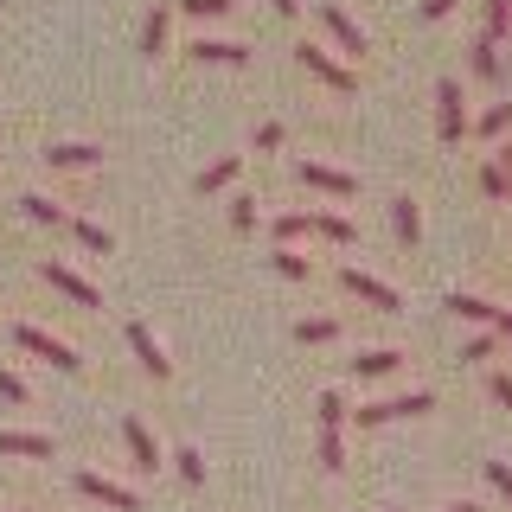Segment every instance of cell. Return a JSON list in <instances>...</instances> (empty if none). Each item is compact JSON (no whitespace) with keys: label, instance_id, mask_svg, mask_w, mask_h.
Returning <instances> with one entry per match:
<instances>
[{"label":"cell","instance_id":"obj_1","mask_svg":"<svg viewBox=\"0 0 512 512\" xmlns=\"http://www.w3.org/2000/svg\"><path fill=\"white\" fill-rule=\"evenodd\" d=\"M429 410H436V397H429V391H404V397H378V404L352 410V423H359V429H378V423H397V416H429Z\"/></svg>","mask_w":512,"mask_h":512},{"label":"cell","instance_id":"obj_24","mask_svg":"<svg viewBox=\"0 0 512 512\" xmlns=\"http://www.w3.org/2000/svg\"><path fill=\"white\" fill-rule=\"evenodd\" d=\"M71 237H77L84 250H96V256H109V250H116V237H109L103 224H90V218H71Z\"/></svg>","mask_w":512,"mask_h":512},{"label":"cell","instance_id":"obj_17","mask_svg":"<svg viewBox=\"0 0 512 512\" xmlns=\"http://www.w3.org/2000/svg\"><path fill=\"white\" fill-rule=\"evenodd\" d=\"M167 26H173V7L160 0V7L148 13V20H141V52H148V58H160V52H167Z\"/></svg>","mask_w":512,"mask_h":512},{"label":"cell","instance_id":"obj_20","mask_svg":"<svg viewBox=\"0 0 512 512\" xmlns=\"http://www.w3.org/2000/svg\"><path fill=\"white\" fill-rule=\"evenodd\" d=\"M320 468H327V474L346 468V429L340 423H320Z\"/></svg>","mask_w":512,"mask_h":512},{"label":"cell","instance_id":"obj_37","mask_svg":"<svg viewBox=\"0 0 512 512\" xmlns=\"http://www.w3.org/2000/svg\"><path fill=\"white\" fill-rule=\"evenodd\" d=\"M487 480H493V487H500L506 500H512V468H506V461H487Z\"/></svg>","mask_w":512,"mask_h":512},{"label":"cell","instance_id":"obj_12","mask_svg":"<svg viewBox=\"0 0 512 512\" xmlns=\"http://www.w3.org/2000/svg\"><path fill=\"white\" fill-rule=\"evenodd\" d=\"M122 442H128V455H135L141 474L160 468V448H154V436H148V423H141V416H122Z\"/></svg>","mask_w":512,"mask_h":512},{"label":"cell","instance_id":"obj_27","mask_svg":"<svg viewBox=\"0 0 512 512\" xmlns=\"http://www.w3.org/2000/svg\"><path fill=\"white\" fill-rule=\"evenodd\" d=\"M333 333H340V320H327V314H314V320H301V327H295V340H301V346H327V340H333Z\"/></svg>","mask_w":512,"mask_h":512},{"label":"cell","instance_id":"obj_38","mask_svg":"<svg viewBox=\"0 0 512 512\" xmlns=\"http://www.w3.org/2000/svg\"><path fill=\"white\" fill-rule=\"evenodd\" d=\"M0 397H7V404H26V384L13 378V372H0Z\"/></svg>","mask_w":512,"mask_h":512},{"label":"cell","instance_id":"obj_39","mask_svg":"<svg viewBox=\"0 0 512 512\" xmlns=\"http://www.w3.org/2000/svg\"><path fill=\"white\" fill-rule=\"evenodd\" d=\"M455 7H461V0H423V20H448Z\"/></svg>","mask_w":512,"mask_h":512},{"label":"cell","instance_id":"obj_13","mask_svg":"<svg viewBox=\"0 0 512 512\" xmlns=\"http://www.w3.org/2000/svg\"><path fill=\"white\" fill-rule=\"evenodd\" d=\"M128 346H135V359H141V372H148V378H167V372H173V359L160 352V340H154L148 327H141V320L128 327Z\"/></svg>","mask_w":512,"mask_h":512},{"label":"cell","instance_id":"obj_15","mask_svg":"<svg viewBox=\"0 0 512 512\" xmlns=\"http://www.w3.org/2000/svg\"><path fill=\"white\" fill-rule=\"evenodd\" d=\"M0 455H20V461H52V436H26V429H0Z\"/></svg>","mask_w":512,"mask_h":512},{"label":"cell","instance_id":"obj_21","mask_svg":"<svg viewBox=\"0 0 512 512\" xmlns=\"http://www.w3.org/2000/svg\"><path fill=\"white\" fill-rule=\"evenodd\" d=\"M448 314L474 320V327H493V320H500V308H493V301H480V295H448Z\"/></svg>","mask_w":512,"mask_h":512},{"label":"cell","instance_id":"obj_4","mask_svg":"<svg viewBox=\"0 0 512 512\" xmlns=\"http://www.w3.org/2000/svg\"><path fill=\"white\" fill-rule=\"evenodd\" d=\"M13 340H20L26 352H39L45 365H58V372H84V359H77V346L52 340V333H45V327H32V320H20V327H13Z\"/></svg>","mask_w":512,"mask_h":512},{"label":"cell","instance_id":"obj_19","mask_svg":"<svg viewBox=\"0 0 512 512\" xmlns=\"http://www.w3.org/2000/svg\"><path fill=\"white\" fill-rule=\"evenodd\" d=\"M237 167H244V160H237V154H218V160H212V167H205V173H199V180H192V186H199L205 199H212V192H224V186L237 180Z\"/></svg>","mask_w":512,"mask_h":512},{"label":"cell","instance_id":"obj_40","mask_svg":"<svg viewBox=\"0 0 512 512\" xmlns=\"http://www.w3.org/2000/svg\"><path fill=\"white\" fill-rule=\"evenodd\" d=\"M493 167H500V173H506V186H512V148H500V154H493Z\"/></svg>","mask_w":512,"mask_h":512},{"label":"cell","instance_id":"obj_29","mask_svg":"<svg viewBox=\"0 0 512 512\" xmlns=\"http://www.w3.org/2000/svg\"><path fill=\"white\" fill-rule=\"evenodd\" d=\"M173 468H180L186 487H205V455H199V448H180V455H173Z\"/></svg>","mask_w":512,"mask_h":512},{"label":"cell","instance_id":"obj_33","mask_svg":"<svg viewBox=\"0 0 512 512\" xmlns=\"http://www.w3.org/2000/svg\"><path fill=\"white\" fill-rule=\"evenodd\" d=\"M493 346H500V340H493V333H474V340L461 346V359H468V365H480V359H493Z\"/></svg>","mask_w":512,"mask_h":512},{"label":"cell","instance_id":"obj_32","mask_svg":"<svg viewBox=\"0 0 512 512\" xmlns=\"http://www.w3.org/2000/svg\"><path fill=\"white\" fill-rule=\"evenodd\" d=\"M480 192H487V199H512V186H506V173H500V167H493V160H487V167H480Z\"/></svg>","mask_w":512,"mask_h":512},{"label":"cell","instance_id":"obj_36","mask_svg":"<svg viewBox=\"0 0 512 512\" xmlns=\"http://www.w3.org/2000/svg\"><path fill=\"white\" fill-rule=\"evenodd\" d=\"M487 391H493V404H500V410H512V372H500V378L487 384Z\"/></svg>","mask_w":512,"mask_h":512},{"label":"cell","instance_id":"obj_18","mask_svg":"<svg viewBox=\"0 0 512 512\" xmlns=\"http://www.w3.org/2000/svg\"><path fill=\"white\" fill-rule=\"evenodd\" d=\"M397 365H404V352H391V346H378V352H359V359H352V372H359L365 384L372 378H391Z\"/></svg>","mask_w":512,"mask_h":512},{"label":"cell","instance_id":"obj_30","mask_svg":"<svg viewBox=\"0 0 512 512\" xmlns=\"http://www.w3.org/2000/svg\"><path fill=\"white\" fill-rule=\"evenodd\" d=\"M512 32V0H487V39H506Z\"/></svg>","mask_w":512,"mask_h":512},{"label":"cell","instance_id":"obj_35","mask_svg":"<svg viewBox=\"0 0 512 512\" xmlns=\"http://www.w3.org/2000/svg\"><path fill=\"white\" fill-rule=\"evenodd\" d=\"M256 148L276 154V148H282V122H263V128H256Z\"/></svg>","mask_w":512,"mask_h":512},{"label":"cell","instance_id":"obj_34","mask_svg":"<svg viewBox=\"0 0 512 512\" xmlns=\"http://www.w3.org/2000/svg\"><path fill=\"white\" fill-rule=\"evenodd\" d=\"M231 231H256V199H231Z\"/></svg>","mask_w":512,"mask_h":512},{"label":"cell","instance_id":"obj_42","mask_svg":"<svg viewBox=\"0 0 512 512\" xmlns=\"http://www.w3.org/2000/svg\"><path fill=\"white\" fill-rule=\"evenodd\" d=\"M448 512H480V506H474V500H455V506H448Z\"/></svg>","mask_w":512,"mask_h":512},{"label":"cell","instance_id":"obj_14","mask_svg":"<svg viewBox=\"0 0 512 512\" xmlns=\"http://www.w3.org/2000/svg\"><path fill=\"white\" fill-rule=\"evenodd\" d=\"M186 52L199 58V64H231V71H237V64H250V45H237V39H192Z\"/></svg>","mask_w":512,"mask_h":512},{"label":"cell","instance_id":"obj_23","mask_svg":"<svg viewBox=\"0 0 512 512\" xmlns=\"http://www.w3.org/2000/svg\"><path fill=\"white\" fill-rule=\"evenodd\" d=\"M308 218H314V237H327V244H352L359 237L352 218H340V212H308Z\"/></svg>","mask_w":512,"mask_h":512},{"label":"cell","instance_id":"obj_28","mask_svg":"<svg viewBox=\"0 0 512 512\" xmlns=\"http://www.w3.org/2000/svg\"><path fill=\"white\" fill-rule=\"evenodd\" d=\"M269 231H276V244H295V237H308V231H314V218H308V212H282L276 224H269Z\"/></svg>","mask_w":512,"mask_h":512},{"label":"cell","instance_id":"obj_5","mask_svg":"<svg viewBox=\"0 0 512 512\" xmlns=\"http://www.w3.org/2000/svg\"><path fill=\"white\" fill-rule=\"evenodd\" d=\"M320 26H327V39L340 45L346 58H365V52H372V39H365V32L352 26V13L340 7V0H320Z\"/></svg>","mask_w":512,"mask_h":512},{"label":"cell","instance_id":"obj_9","mask_svg":"<svg viewBox=\"0 0 512 512\" xmlns=\"http://www.w3.org/2000/svg\"><path fill=\"white\" fill-rule=\"evenodd\" d=\"M77 493H90V500L96 506H109V512H141V500H135V493H128V487H116V480H103V474H77Z\"/></svg>","mask_w":512,"mask_h":512},{"label":"cell","instance_id":"obj_41","mask_svg":"<svg viewBox=\"0 0 512 512\" xmlns=\"http://www.w3.org/2000/svg\"><path fill=\"white\" fill-rule=\"evenodd\" d=\"M269 7H276L282 20H295V13H301V0H269Z\"/></svg>","mask_w":512,"mask_h":512},{"label":"cell","instance_id":"obj_3","mask_svg":"<svg viewBox=\"0 0 512 512\" xmlns=\"http://www.w3.org/2000/svg\"><path fill=\"white\" fill-rule=\"evenodd\" d=\"M295 58H301V71H314L320 84H327V90H340V96H352V84H359V77H352L346 64L327 52V45H314V39H301V45H295Z\"/></svg>","mask_w":512,"mask_h":512},{"label":"cell","instance_id":"obj_31","mask_svg":"<svg viewBox=\"0 0 512 512\" xmlns=\"http://www.w3.org/2000/svg\"><path fill=\"white\" fill-rule=\"evenodd\" d=\"M237 0H180V13H192V20H224Z\"/></svg>","mask_w":512,"mask_h":512},{"label":"cell","instance_id":"obj_11","mask_svg":"<svg viewBox=\"0 0 512 512\" xmlns=\"http://www.w3.org/2000/svg\"><path fill=\"white\" fill-rule=\"evenodd\" d=\"M468 64H474V77H480V84H506V58H500V39H487V32H480V39L468 45Z\"/></svg>","mask_w":512,"mask_h":512},{"label":"cell","instance_id":"obj_8","mask_svg":"<svg viewBox=\"0 0 512 512\" xmlns=\"http://www.w3.org/2000/svg\"><path fill=\"white\" fill-rule=\"evenodd\" d=\"M340 282H346V295L372 301L378 314H397V308H404V301H397V288H391V282H378V276H365V269H340Z\"/></svg>","mask_w":512,"mask_h":512},{"label":"cell","instance_id":"obj_16","mask_svg":"<svg viewBox=\"0 0 512 512\" xmlns=\"http://www.w3.org/2000/svg\"><path fill=\"white\" fill-rule=\"evenodd\" d=\"M391 231H397L404 250H416V237H423V212H416V199H391Z\"/></svg>","mask_w":512,"mask_h":512},{"label":"cell","instance_id":"obj_22","mask_svg":"<svg viewBox=\"0 0 512 512\" xmlns=\"http://www.w3.org/2000/svg\"><path fill=\"white\" fill-rule=\"evenodd\" d=\"M269 263H276V276H288V282H308V276H314V263H308L295 244H276V256H269Z\"/></svg>","mask_w":512,"mask_h":512},{"label":"cell","instance_id":"obj_2","mask_svg":"<svg viewBox=\"0 0 512 512\" xmlns=\"http://www.w3.org/2000/svg\"><path fill=\"white\" fill-rule=\"evenodd\" d=\"M436 135H442V148H455V141L468 135V96H461L455 77L436 84Z\"/></svg>","mask_w":512,"mask_h":512},{"label":"cell","instance_id":"obj_6","mask_svg":"<svg viewBox=\"0 0 512 512\" xmlns=\"http://www.w3.org/2000/svg\"><path fill=\"white\" fill-rule=\"evenodd\" d=\"M295 180L314 186V192H327V199H352V192H359V180H352V173H340V167H327V160H301Z\"/></svg>","mask_w":512,"mask_h":512},{"label":"cell","instance_id":"obj_25","mask_svg":"<svg viewBox=\"0 0 512 512\" xmlns=\"http://www.w3.org/2000/svg\"><path fill=\"white\" fill-rule=\"evenodd\" d=\"M506 128H512V103H493V109H487V116H480V122H474V135H480V141H500V135H506Z\"/></svg>","mask_w":512,"mask_h":512},{"label":"cell","instance_id":"obj_7","mask_svg":"<svg viewBox=\"0 0 512 512\" xmlns=\"http://www.w3.org/2000/svg\"><path fill=\"white\" fill-rule=\"evenodd\" d=\"M39 276H45V282H52V288H58V295H71V301H77V308H96V301H103V295H96V288H90L84 276H77V269H71V263H58V256H45V263H39Z\"/></svg>","mask_w":512,"mask_h":512},{"label":"cell","instance_id":"obj_10","mask_svg":"<svg viewBox=\"0 0 512 512\" xmlns=\"http://www.w3.org/2000/svg\"><path fill=\"white\" fill-rule=\"evenodd\" d=\"M45 167H58V173H90V167H103V148H90V141H58V148H45Z\"/></svg>","mask_w":512,"mask_h":512},{"label":"cell","instance_id":"obj_26","mask_svg":"<svg viewBox=\"0 0 512 512\" xmlns=\"http://www.w3.org/2000/svg\"><path fill=\"white\" fill-rule=\"evenodd\" d=\"M20 205H26V218H32V224H71V218H64V205H52L45 192H26Z\"/></svg>","mask_w":512,"mask_h":512}]
</instances>
